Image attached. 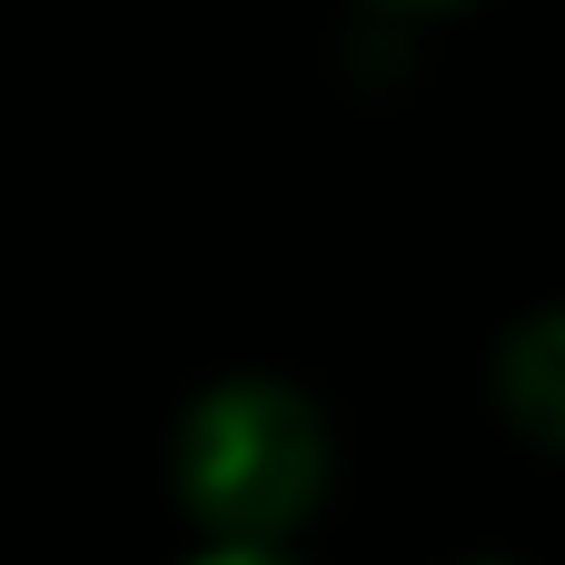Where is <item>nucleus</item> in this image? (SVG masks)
<instances>
[{
	"label": "nucleus",
	"instance_id": "obj_4",
	"mask_svg": "<svg viewBox=\"0 0 565 565\" xmlns=\"http://www.w3.org/2000/svg\"><path fill=\"white\" fill-rule=\"evenodd\" d=\"M377 10H407V20H427V10H467V0H377Z\"/></svg>",
	"mask_w": 565,
	"mask_h": 565
},
{
	"label": "nucleus",
	"instance_id": "obj_3",
	"mask_svg": "<svg viewBox=\"0 0 565 565\" xmlns=\"http://www.w3.org/2000/svg\"><path fill=\"white\" fill-rule=\"evenodd\" d=\"M199 565H298L288 546H199Z\"/></svg>",
	"mask_w": 565,
	"mask_h": 565
},
{
	"label": "nucleus",
	"instance_id": "obj_1",
	"mask_svg": "<svg viewBox=\"0 0 565 565\" xmlns=\"http://www.w3.org/2000/svg\"><path fill=\"white\" fill-rule=\"evenodd\" d=\"M328 417L278 377H218L169 437V487L209 546H288L328 497Z\"/></svg>",
	"mask_w": 565,
	"mask_h": 565
},
{
	"label": "nucleus",
	"instance_id": "obj_2",
	"mask_svg": "<svg viewBox=\"0 0 565 565\" xmlns=\"http://www.w3.org/2000/svg\"><path fill=\"white\" fill-rule=\"evenodd\" d=\"M497 407H507L516 437L565 447V308H536V318L507 328V348H497Z\"/></svg>",
	"mask_w": 565,
	"mask_h": 565
}]
</instances>
